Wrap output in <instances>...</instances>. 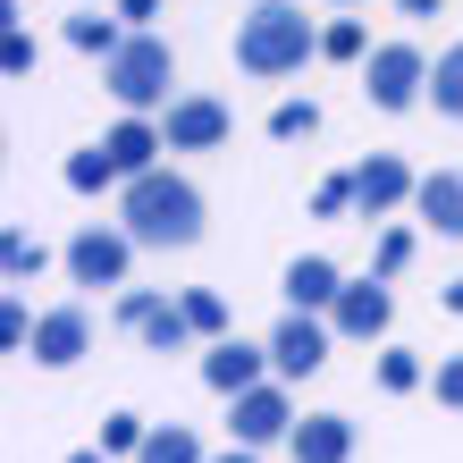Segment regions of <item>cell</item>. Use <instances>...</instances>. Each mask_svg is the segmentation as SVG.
<instances>
[{
  "label": "cell",
  "instance_id": "1",
  "mask_svg": "<svg viewBox=\"0 0 463 463\" xmlns=\"http://www.w3.org/2000/svg\"><path fill=\"white\" fill-rule=\"evenodd\" d=\"M320 51V34H312V17L295 9V0H261V9H244V25H236V68L244 76H295Z\"/></svg>",
  "mask_w": 463,
  "mask_h": 463
},
{
  "label": "cell",
  "instance_id": "2",
  "mask_svg": "<svg viewBox=\"0 0 463 463\" xmlns=\"http://www.w3.org/2000/svg\"><path fill=\"white\" fill-rule=\"evenodd\" d=\"M127 236L135 244H194L203 236V194L185 177H169V169H152V177H135L127 185Z\"/></svg>",
  "mask_w": 463,
  "mask_h": 463
},
{
  "label": "cell",
  "instance_id": "3",
  "mask_svg": "<svg viewBox=\"0 0 463 463\" xmlns=\"http://www.w3.org/2000/svg\"><path fill=\"white\" fill-rule=\"evenodd\" d=\"M101 85H110L127 110H152V101H169V85H177V51L160 34H127L110 60H101Z\"/></svg>",
  "mask_w": 463,
  "mask_h": 463
},
{
  "label": "cell",
  "instance_id": "4",
  "mask_svg": "<svg viewBox=\"0 0 463 463\" xmlns=\"http://www.w3.org/2000/svg\"><path fill=\"white\" fill-rule=\"evenodd\" d=\"M430 85V68H421V51L413 43H379L371 51V68H363V93L379 101V110H413Z\"/></svg>",
  "mask_w": 463,
  "mask_h": 463
},
{
  "label": "cell",
  "instance_id": "5",
  "mask_svg": "<svg viewBox=\"0 0 463 463\" xmlns=\"http://www.w3.org/2000/svg\"><path fill=\"white\" fill-rule=\"evenodd\" d=\"M127 244L135 236H118V228H85L68 244V279L76 287H127Z\"/></svg>",
  "mask_w": 463,
  "mask_h": 463
},
{
  "label": "cell",
  "instance_id": "6",
  "mask_svg": "<svg viewBox=\"0 0 463 463\" xmlns=\"http://www.w3.org/2000/svg\"><path fill=\"white\" fill-rule=\"evenodd\" d=\"M404 194H421V185H413V169H404L396 152H371L363 169H354V211H363V220H379V211H396Z\"/></svg>",
  "mask_w": 463,
  "mask_h": 463
},
{
  "label": "cell",
  "instance_id": "7",
  "mask_svg": "<svg viewBox=\"0 0 463 463\" xmlns=\"http://www.w3.org/2000/svg\"><path fill=\"white\" fill-rule=\"evenodd\" d=\"M118 320L135 337H144L152 354H177L185 337H194V320H185V304H152V295H118Z\"/></svg>",
  "mask_w": 463,
  "mask_h": 463
},
{
  "label": "cell",
  "instance_id": "8",
  "mask_svg": "<svg viewBox=\"0 0 463 463\" xmlns=\"http://www.w3.org/2000/svg\"><path fill=\"white\" fill-rule=\"evenodd\" d=\"M160 135H169L177 152H211V144H228V110L211 93H185V101H169V127Z\"/></svg>",
  "mask_w": 463,
  "mask_h": 463
},
{
  "label": "cell",
  "instance_id": "9",
  "mask_svg": "<svg viewBox=\"0 0 463 463\" xmlns=\"http://www.w3.org/2000/svg\"><path fill=\"white\" fill-rule=\"evenodd\" d=\"M269 363H279L287 379H312L320 363H329V329H320V320H312V312H295V320H287V329H279V337H269Z\"/></svg>",
  "mask_w": 463,
  "mask_h": 463
},
{
  "label": "cell",
  "instance_id": "10",
  "mask_svg": "<svg viewBox=\"0 0 463 463\" xmlns=\"http://www.w3.org/2000/svg\"><path fill=\"white\" fill-rule=\"evenodd\" d=\"M85 345H93V320L76 312V304H60V312H43V320H34V363L60 371V363H76Z\"/></svg>",
  "mask_w": 463,
  "mask_h": 463
},
{
  "label": "cell",
  "instance_id": "11",
  "mask_svg": "<svg viewBox=\"0 0 463 463\" xmlns=\"http://www.w3.org/2000/svg\"><path fill=\"white\" fill-rule=\"evenodd\" d=\"M203 379H211L220 396H253V388H261V354L236 345V337H220V345L203 354Z\"/></svg>",
  "mask_w": 463,
  "mask_h": 463
},
{
  "label": "cell",
  "instance_id": "12",
  "mask_svg": "<svg viewBox=\"0 0 463 463\" xmlns=\"http://www.w3.org/2000/svg\"><path fill=\"white\" fill-rule=\"evenodd\" d=\"M354 455V421L345 413H312L295 430V463H345Z\"/></svg>",
  "mask_w": 463,
  "mask_h": 463
},
{
  "label": "cell",
  "instance_id": "13",
  "mask_svg": "<svg viewBox=\"0 0 463 463\" xmlns=\"http://www.w3.org/2000/svg\"><path fill=\"white\" fill-rule=\"evenodd\" d=\"M287 421H295V413H287V396H279V388H253V396H236V439H244V447H269Z\"/></svg>",
  "mask_w": 463,
  "mask_h": 463
},
{
  "label": "cell",
  "instance_id": "14",
  "mask_svg": "<svg viewBox=\"0 0 463 463\" xmlns=\"http://www.w3.org/2000/svg\"><path fill=\"white\" fill-rule=\"evenodd\" d=\"M160 144H169V135H152L144 118H118L101 152H110V169H118V177H152V152H160Z\"/></svg>",
  "mask_w": 463,
  "mask_h": 463
},
{
  "label": "cell",
  "instance_id": "15",
  "mask_svg": "<svg viewBox=\"0 0 463 463\" xmlns=\"http://www.w3.org/2000/svg\"><path fill=\"white\" fill-rule=\"evenodd\" d=\"M421 220L439 228V236H463V169H439V177H421Z\"/></svg>",
  "mask_w": 463,
  "mask_h": 463
},
{
  "label": "cell",
  "instance_id": "16",
  "mask_svg": "<svg viewBox=\"0 0 463 463\" xmlns=\"http://www.w3.org/2000/svg\"><path fill=\"white\" fill-rule=\"evenodd\" d=\"M379 329H388V287H345L337 295V337H379Z\"/></svg>",
  "mask_w": 463,
  "mask_h": 463
},
{
  "label": "cell",
  "instance_id": "17",
  "mask_svg": "<svg viewBox=\"0 0 463 463\" xmlns=\"http://www.w3.org/2000/svg\"><path fill=\"white\" fill-rule=\"evenodd\" d=\"M337 295H345V279H337L329 261H295V269H287V304H295V312H320V304L337 312Z\"/></svg>",
  "mask_w": 463,
  "mask_h": 463
},
{
  "label": "cell",
  "instance_id": "18",
  "mask_svg": "<svg viewBox=\"0 0 463 463\" xmlns=\"http://www.w3.org/2000/svg\"><path fill=\"white\" fill-rule=\"evenodd\" d=\"M430 101H439L447 118H463V51H439V68H430Z\"/></svg>",
  "mask_w": 463,
  "mask_h": 463
},
{
  "label": "cell",
  "instance_id": "19",
  "mask_svg": "<svg viewBox=\"0 0 463 463\" xmlns=\"http://www.w3.org/2000/svg\"><path fill=\"white\" fill-rule=\"evenodd\" d=\"M135 463H203V447L185 439V430H152V439H144V455H135Z\"/></svg>",
  "mask_w": 463,
  "mask_h": 463
},
{
  "label": "cell",
  "instance_id": "20",
  "mask_svg": "<svg viewBox=\"0 0 463 463\" xmlns=\"http://www.w3.org/2000/svg\"><path fill=\"white\" fill-rule=\"evenodd\" d=\"M312 127H320V110H312V101H279V110H269V135H279V144H304Z\"/></svg>",
  "mask_w": 463,
  "mask_h": 463
},
{
  "label": "cell",
  "instance_id": "21",
  "mask_svg": "<svg viewBox=\"0 0 463 463\" xmlns=\"http://www.w3.org/2000/svg\"><path fill=\"white\" fill-rule=\"evenodd\" d=\"M110 177H118V169H110V152H76V160H68V185H76V194H101Z\"/></svg>",
  "mask_w": 463,
  "mask_h": 463
},
{
  "label": "cell",
  "instance_id": "22",
  "mask_svg": "<svg viewBox=\"0 0 463 463\" xmlns=\"http://www.w3.org/2000/svg\"><path fill=\"white\" fill-rule=\"evenodd\" d=\"M185 320H194V337H220V329H228V304H220L211 287H194V295H185Z\"/></svg>",
  "mask_w": 463,
  "mask_h": 463
},
{
  "label": "cell",
  "instance_id": "23",
  "mask_svg": "<svg viewBox=\"0 0 463 463\" xmlns=\"http://www.w3.org/2000/svg\"><path fill=\"white\" fill-rule=\"evenodd\" d=\"M68 43H76V51H101V60H110V51H118L110 17H68Z\"/></svg>",
  "mask_w": 463,
  "mask_h": 463
},
{
  "label": "cell",
  "instance_id": "24",
  "mask_svg": "<svg viewBox=\"0 0 463 463\" xmlns=\"http://www.w3.org/2000/svg\"><path fill=\"white\" fill-rule=\"evenodd\" d=\"M144 439H152V430L135 421V413H110V421H101V447H135V455H144Z\"/></svg>",
  "mask_w": 463,
  "mask_h": 463
},
{
  "label": "cell",
  "instance_id": "25",
  "mask_svg": "<svg viewBox=\"0 0 463 463\" xmlns=\"http://www.w3.org/2000/svg\"><path fill=\"white\" fill-rule=\"evenodd\" d=\"M379 388H421V363L413 354H379Z\"/></svg>",
  "mask_w": 463,
  "mask_h": 463
},
{
  "label": "cell",
  "instance_id": "26",
  "mask_svg": "<svg viewBox=\"0 0 463 463\" xmlns=\"http://www.w3.org/2000/svg\"><path fill=\"white\" fill-rule=\"evenodd\" d=\"M320 51H329V60H363V25H329V34H320Z\"/></svg>",
  "mask_w": 463,
  "mask_h": 463
},
{
  "label": "cell",
  "instance_id": "27",
  "mask_svg": "<svg viewBox=\"0 0 463 463\" xmlns=\"http://www.w3.org/2000/svg\"><path fill=\"white\" fill-rule=\"evenodd\" d=\"M345 203H354V177H329V185H320V194H312V211H320V220H337Z\"/></svg>",
  "mask_w": 463,
  "mask_h": 463
},
{
  "label": "cell",
  "instance_id": "28",
  "mask_svg": "<svg viewBox=\"0 0 463 463\" xmlns=\"http://www.w3.org/2000/svg\"><path fill=\"white\" fill-rule=\"evenodd\" d=\"M43 269V244H25V236H9V279H34Z\"/></svg>",
  "mask_w": 463,
  "mask_h": 463
},
{
  "label": "cell",
  "instance_id": "29",
  "mask_svg": "<svg viewBox=\"0 0 463 463\" xmlns=\"http://www.w3.org/2000/svg\"><path fill=\"white\" fill-rule=\"evenodd\" d=\"M404 253H413V236H404V228L379 236V279H388V269H404Z\"/></svg>",
  "mask_w": 463,
  "mask_h": 463
},
{
  "label": "cell",
  "instance_id": "30",
  "mask_svg": "<svg viewBox=\"0 0 463 463\" xmlns=\"http://www.w3.org/2000/svg\"><path fill=\"white\" fill-rule=\"evenodd\" d=\"M0 337H9V345H34V320H25V304L0 312Z\"/></svg>",
  "mask_w": 463,
  "mask_h": 463
},
{
  "label": "cell",
  "instance_id": "31",
  "mask_svg": "<svg viewBox=\"0 0 463 463\" xmlns=\"http://www.w3.org/2000/svg\"><path fill=\"white\" fill-rule=\"evenodd\" d=\"M439 404H463V354H455V363H439Z\"/></svg>",
  "mask_w": 463,
  "mask_h": 463
},
{
  "label": "cell",
  "instance_id": "32",
  "mask_svg": "<svg viewBox=\"0 0 463 463\" xmlns=\"http://www.w3.org/2000/svg\"><path fill=\"white\" fill-rule=\"evenodd\" d=\"M0 60H9V76H25V68H34V43H25V34H9V43H0Z\"/></svg>",
  "mask_w": 463,
  "mask_h": 463
},
{
  "label": "cell",
  "instance_id": "33",
  "mask_svg": "<svg viewBox=\"0 0 463 463\" xmlns=\"http://www.w3.org/2000/svg\"><path fill=\"white\" fill-rule=\"evenodd\" d=\"M160 9V0H118V17H152Z\"/></svg>",
  "mask_w": 463,
  "mask_h": 463
},
{
  "label": "cell",
  "instance_id": "34",
  "mask_svg": "<svg viewBox=\"0 0 463 463\" xmlns=\"http://www.w3.org/2000/svg\"><path fill=\"white\" fill-rule=\"evenodd\" d=\"M404 9H413V17H430V9H439V0H404Z\"/></svg>",
  "mask_w": 463,
  "mask_h": 463
},
{
  "label": "cell",
  "instance_id": "35",
  "mask_svg": "<svg viewBox=\"0 0 463 463\" xmlns=\"http://www.w3.org/2000/svg\"><path fill=\"white\" fill-rule=\"evenodd\" d=\"M447 304H455V312H463V279H455V287H447Z\"/></svg>",
  "mask_w": 463,
  "mask_h": 463
},
{
  "label": "cell",
  "instance_id": "36",
  "mask_svg": "<svg viewBox=\"0 0 463 463\" xmlns=\"http://www.w3.org/2000/svg\"><path fill=\"white\" fill-rule=\"evenodd\" d=\"M211 463H253V455H211Z\"/></svg>",
  "mask_w": 463,
  "mask_h": 463
},
{
  "label": "cell",
  "instance_id": "37",
  "mask_svg": "<svg viewBox=\"0 0 463 463\" xmlns=\"http://www.w3.org/2000/svg\"><path fill=\"white\" fill-rule=\"evenodd\" d=\"M68 463H101V455H68Z\"/></svg>",
  "mask_w": 463,
  "mask_h": 463
}]
</instances>
